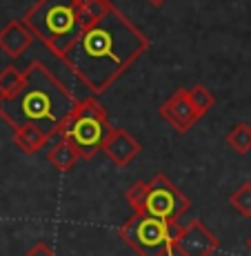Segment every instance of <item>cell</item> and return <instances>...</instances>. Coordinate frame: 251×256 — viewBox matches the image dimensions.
<instances>
[{"label": "cell", "mask_w": 251, "mask_h": 256, "mask_svg": "<svg viewBox=\"0 0 251 256\" xmlns=\"http://www.w3.org/2000/svg\"><path fill=\"white\" fill-rule=\"evenodd\" d=\"M220 238L211 232L203 220H191L189 225H183L178 230L171 245V252L178 256H211L218 250Z\"/></svg>", "instance_id": "obj_7"}, {"label": "cell", "mask_w": 251, "mask_h": 256, "mask_svg": "<svg viewBox=\"0 0 251 256\" xmlns=\"http://www.w3.org/2000/svg\"><path fill=\"white\" fill-rule=\"evenodd\" d=\"M73 105L76 100L71 92L42 62H31L24 70L22 90L9 98H0V118L11 130L33 125L47 136H53Z\"/></svg>", "instance_id": "obj_2"}, {"label": "cell", "mask_w": 251, "mask_h": 256, "mask_svg": "<svg viewBox=\"0 0 251 256\" xmlns=\"http://www.w3.org/2000/svg\"><path fill=\"white\" fill-rule=\"evenodd\" d=\"M229 205L238 214L251 216V183H243L234 194L229 196Z\"/></svg>", "instance_id": "obj_17"}, {"label": "cell", "mask_w": 251, "mask_h": 256, "mask_svg": "<svg viewBox=\"0 0 251 256\" xmlns=\"http://www.w3.org/2000/svg\"><path fill=\"white\" fill-rule=\"evenodd\" d=\"M149 49V38L120 9L87 27L60 58L91 94H102Z\"/></svg>", "instance_id": "obj_1"}, {"label": "cell", "mask_w": 251, "mask_h": 256, "mask_svg": "<svg viewBox=\"0 0 251 256\" xmlns=\"http://www.w3.org/2000/svg\"><path fill=\"white\" fill-rule=\"evenodd\" d=\"M31 42H33V34L29 32L24 20H9L0 29V49L11 58L22 56L31 47Z\"/></svg>", "instance_id": "obj_10"}, {"label": "cell", "mask_w": 251, "mask_h": 256, "mask_svg": "<svg viewBox=\"0 0 251 256\" xmlns=\"http://www.w3.org/2000/svg\"><path fill=\"white\" fill-rule=\"evenodd\" d=\"M227 145L240 156L249 154L251 152V127L247 122H238L236 127H231L227 134Z\"/></svg>", "instance_id": "obj_14"}, {"label": "cell", "mask_w": 251, "mask_h": 256, "mask_svg": "<svg viewBox=\"0 0 251 256\" xmlns=\"http://www.w3.org/2000/svg\"><path fill=\"white\" fill-rule=\"evenodd\" d=\"M111 9H114L111 0H78V16H80L82 32L98 20H102Z\"/></svg>", "instance_id": "obj_12"}, {"label": "cell", "mask_w": 251, "mask_h": 256, "mask_svg": "<svg viewBox=\"0 0 251 256\" xmlns=\"http://www.w3.org/2000/svg\"><path fill=\"white\" fill-rule=\"evenodd\" d=\"M247 248L251 250V236H249V238H247Z\"/></svg>", "instance_id": "obj_20"}, {"label": "cell", "mask_w": 251, "mask_h": 256, "mask_svg": "<svg viewBox=\"0 0 251 256\" xmlns=\"http://www.w3.org/2000/svg\"><path fill=\"white\" fill-rule=\"evenodd\" d=\"M24 85V72L16 70V67H4L0 72V98H9L18 94Z\"/></svg>", "instance_id": "obj_15"}, {"label": "cell", "mask_w": 251, "mask_h": 256, "mask_svg": "<svg viewBox=\"0 0 251 256\" xmlns=\"http://www.w3.org/2000/svg\"><path fill=\"white\" fill-rule=\"evenodd\" d=\"M22 20L33 38L58 58L65 56L82 34L78 0H38Z\"/></svg>", "instance_id": "obj_3"}, {"label": "cell", "mask_w": 251, "mask_h": 256, "mask_svg": "<svg viewBox=\"0 0 251 256\" xmlns=\"http://www.w3.org/2000/svg\"><path fill=\"white\" fill-rule=\"evenodd\" d=\"M24 256H58V254L53 252V250L49 248L47 243H36L27 254H24Z\"/></svg>", "instance_id": "obj_18"}, {"label": "cell", "mask_w": 251, "mask_h": 256, "mask_svg": "<svg viewBox=\"0 0 251 256\" xmlns=\"http://www.w3.org/2000/svg\"><path fill=\"white\" fill-rule=\"evenodd\" d=\"M140 142H138L134 136L129 134L127 130H122V127H114L109 134V138L105 142V154L107 158L111 160L114 165L118 167H127L131 165L134 160L138 158V154H140Z\"/></svg>", "instance_id": "obj_9"}, {"label": "cell", "mask_w": 251, "mask_h": 256, "mask_svg": "<svg viewBox=\"0 0 251 256\" xmlns=\"http://www.w3.org/2000/svg\"><path fill=\"white\" fill-rule=\"evenodd\" d=\"M114 125L109 122L107 110L93 98L76 100L65 122L58 130V136L76 150L78 158L91 160L98 152L105 150Z\"/></svg>", "instance_id": "obj_4"}, {"label": "cell", "mask_w": 251, "mask_h": 256, "mask_svg": "<svg viewBox=\"0 0 251 256\" xmlns=\"http://www.w3.org/2000/svg\"><path fill=\"white\" fill-rule=\"evenodd\" d=\"M158 114L165 118L178 134L189 132L191 127L196 125V120L200 118V114L196 112L194 102H191V98H189V90H185V87L176 90L165 102H162Z\"/></svg>", "instance_id": "obj_8"}, {"label": "cell", "mask_w": 251, "mask_h": 256, "mask_svg": "<svg viewBox=\"0 0 251 256\" xmlns=\"http://www.w3.org/2000/svg\"><path fill=\"white\" fill-rule=\"evenodd\" d=\"M183 225L167 223L151 216L134 214L125 225H120L118 236L129 245L138 256H169L174 238Z\"/></svg>", "instance_id": "obj_6"}, {"label": "cell", "mask_w": 251, "mask_h": 256, "mask_svg": "<svg viewBox=\"0 0 251 256\" xmlns=\"http://www.w3.org/2000/svg\"><path fill=\"white\" fill-rule=\"evenodd\" d=\"M47 160L51 163L53 167H56L58 172H69L73 165L78 163V154H76V150H73L71 145H69L67 140H58V142H53L51 147H49V152H47Z\"/></svg>", "instance_id": "obj_13"}, {"label": "cell", "mask_w": 251, "mask_h": 256, "mask_svg": "<svg viewBox=\"0 0 251 256\" xmlns=\"http://www.w3.org/2000/svg\"><path fill=\"white\" fill-rule=\"evenodd\" d=\"M127 203L134 208V214L151 216L167 223H178V218L191 208V200L171 183L165 174H156L151 180H138L127 190Z\"/></svg>", "instance_id": "obj_5"}, {"label": "cell", "mask_w": 251, "mask_h": 256, "mask_svg": "<svg viewBox=\"0 0 251 256\" xmlns=\"http://www.w3.org/2000/svg\"><path fill=\"white\" fill-rule=\"evenodd\" d=\"M49 138H51V136H47L45 132L38 130V127H33V125H24V127L13 130V145L27 156L40 152L42 147L49 142Z\"/></svg>", "instance_id": "obj_11"}, {"label": "cell", "mask_w": 251, "mask_h": 256, "mask_svg": "<svg viewBox=\"0 0 251 256\" xmlns=\"http://www.w3.org/2000/svg\"><path fill=\"white\" fill-rule=\"evenodd\" d=\"M149 2H151V4H162L165 0H149Z\"/></svg>", "instance_id": "obj_19"}, {"label": "cell", "mask_w": 251, "mask_h": 256, "mask_svg": "<svg viewBox=\"0 0 251 256\" xmlns=\"http://www.w3.org/2000/svg\"><path fill=\"white\" fill-rule=\"evenodd\" d=\"M189 98H191V102H194V107H196V112L200 114V118H203L207 112L211 110V107L216 105V98H214V94H211L207 87L203 85H196V87H191L189 90Z\"/></svg>", "instance_id": "obj_16"}]
</instances>
